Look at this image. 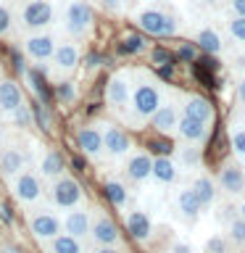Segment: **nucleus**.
Masks as SVG:
<instances>
[{"mask_svg":"<svg viewBox=\"0 0 245 253\" xmlns=\"http://www.w3.org/2000/svg\"><path fill=\"white\" fill-rule=\"evenodd\" d=\"M163 100L166 92L156 77H150L148 71H132V95L124 119H129L132 124H148Z\"/></svg>","mask_w":245,"mask_h":253,"instance_id":"f257e3e1","label":"nucleus"},{"mask_svg":"<svg viewBox=\"0 0 245 253\" xmlns=\"http://www.w3.org/2000/svg\"><path fill=\"white\" fill-rule=\"evenodd\" d=\"M24 221H27L29 235L35 237V243H40V245H47L50 240H55V237L63 232L61 211H55L50 203H47V206L37 203V206L24 209Z\"/></svg>","mask_w":245,"mask_h":253,"instance_id":"f03ea898","label":"nucleus"},{"mask_svg":"<svg viewBox=\"0 0 245 253\" xmlns=\"http://www.w3.org/2000/svg\"><path fill=\"white\" fill-rule=\"evenodd\" d=\"M45 195L50 206L55 211H69V209H77V206H84L87 203V193L82 187V182L77 177H71V174H61L58 179L47 182L45 187Z\"/></svg>","mask_w":245,"mask_h":253,"instance_id":"7ed1b4c3","label":"nucleus"},{"mask_svg":"<svg viewBox=\"0 0 245 253\" xmlns=\"http://www.w3.org/2000/svg\"><path fill=\"white\" fill-rule=\"evenodd\" d=\"M63 29L71 42H82L95 29V11L87 0H69L63 5Z\"/></svg>","mask_w":245,"mask_h":253,"instance_id":"20e7f679","label":"nucleus"},{"mask_svg":"<svg viewBox=\"0 0 245 253\" xmlns=\"http://www.w3.org/2000/svg\"><path fill=\"white\" fill-rule=\"evenodd\" d=\"M45 182L42 177L35 171V166H27L24 171H19L13 179H8V190H11V198L21 209H29V206L42 203L45 198Z\"/></svg>","mask_w":245,"mask_h":253,"instance_id":"39448f33","label":"nucleus"},{"mask_svg":"<svg viewBox=\"0 0 245 253\" xmlns=\"http://www.w3.org/2000/svg\"><path fill=\"white\" fill-rule=\"evenodd\" d=\"M134 24L145 37H174L179 32L177 19L158 5H145L134 13Z\"/></svg>","mask_w":245,"mask_h":253,"instance_id":"423d86ee","label":"nucleus"},{"mask_svg":"<svg viewBox=\"0 0 245 253\" xmlns=\"http://www.w3.org/2000/svg\"><path fill=\"white\" fill-rule=\"evenodd\" d=\"M90 245H122V227L114 219V213L106 211L103 206H90Z\"/></svg>","mask_w":245,"mask_h":253,"instance_id":"0eeeda50","label":"nucleus"},{"mask_svg":"<svg viewBox=\"0 0 245 253\" xmlns=\"http://www.w3.org/2000/svg\"><path fill=\"white\" fill-rule=\"evenodd\" d=\"M100 132H103V156L111 164H122L126 156L134 150V140L129 129H124L116 122H100Z\"/></svg>","mask_w":245,"mask_h":253,"instance_id":"6e6552de","label":"nucleus"},{"mask_svg":"<svg viewBox=\"0 0 245 253\" xmlns=\"http://www.w3.org/2000/svg\"><path fill=\"white\" fill-rule=\"evenodd\" d=\"M213 182H216L219 193L237 201L240 195H245V164H240L235 156L224 158L219 164L216 174H213Z\"/></svg>","mask_w":245,"mask_h":253,"instance_id":"1a4fd4ad","label":"nucleus"},{"mask_svg":"<svg viewBox=\"0 0 245 253\" xmlns=\"http://www.w3.org/2000/svg\"><path fill=\"white\" fill-rule=\"evenodd\" d=\"M79 63H82V47L77 42H58L50 63H47V71H50L53 82H66L77 74Z\"/></svg>","mask_w":245,"mask_h":253,"instance_id":"9d476101","label":"nucleus"},{"mask_svg":"<svg viewBox=\"0 0 245 253\" xmlns=\"http://www.w3.org/2000/svg\"><path fill=\"white\" fill-rule=\"evenodd\" d=\"M129 95H132V71L129 69L114 71L106 82V106L111 114L124 116L126 106H129Z\"/></svg>","mask_w":245,"mask_h":253,"instance_id":"9b49d317","label":"nucleus"},{"mask_svg":"<svg viewBox=\"0 0 245 253\" xmlns=\"http://www.w3.org/2000/svg\"><path fill=\"white\" fill-rule=\"evenodd\" d=\"M119 166H122V169H119L122 177L129 182L132 187H140V185H145V182H150V174H153V153L145 148H134Z\"/></svg>","mask_w":245,"mask_h":253,"instance_id":"f8f14e48","label":"nucleus"},{"mask_svg":"<svg viewBox=\"0 0 245 253\" xmlns=\"http://www.w3.org/2000/svg\"><path fill=\"white\" fill-rule=\"evenodd\" d=\"M55 19V8L50 0H24V5L19 8V24L27 32H42L53 24Z\"/></svg>","mask_w":245,"mask_h":253,"instance_id":"ddd939ff","label":"nucleus"},{"mask_svg":"<svg viewBox=\"0 0 245 253\" xmlns=\"http://www.w3.org/2000/svg\"><path fill=\"white\" fill-rule=\"evenodd\" d=\"M21 47H24V55H27V58L35 63V66L42 69V66H47V63H50L55 47H58V40H55V35H53V32H47V29H42V32H29V35L24 37Z\"/></svg>","mask_w":245,"mask_h":253,"instance_id":"4468645a","label":"nucleus"},{"mask_svg":"<svg viewBox=\"0 0 245 253\" xmlns=\"http://www.w3.org/2000/svg\"><path fill=\"white\" fill-rule=\"evenodd\" d=\"M27 166H32V161H29V153L24 150V145H19V142H13V140H5L3 145H0V177L5 182L13 179L16 174L24 171Z\"/></svg>","mask_w":245,"mask_h":253,"instance_id":"2eb2a0df","label":"nucleus"},{"mask_svg":"<svg viewBox=\"0 0 245 253\" xmlns=\"http://www.w3.org/2000/svg\"><path fill=\"white\" fill-rule=\"evenodd\" d=\"M103 195L111 203V209L126 213L132 209V185L126 182L122 174H108L103 179Z\"/></svg>","mask_w":245,"mask_h":253,"instance_id":"dca6fc26","label":"nucleus"},{"mask_svg":"<svg viewBox=\"0 0 245 253\" xmlns=\"http://www.w3.org/2000/svg\"><path fill=\"white\" fill-rule=\"evenodd\" d=\"M174 137H177L182 145L203 148L205 142H208V137H211V124H203V122H198V119H193V116L182 114L179 122H177V129H174Z\"/></svg>","mask_w":245,"mask_h":253,"instance_id":"f3484780","label":"nucleus"},{"mask_svg":"<svg viewBox=\"0 0 245 253\" xmlns=\"http://www.w3.org/2000/svg\"><path fill=\"white\" fill-rule=\"evenodd\" d=\"M77 148L87 161H100L103 158V132L98 122L82 124L77 129Z\"/></svg>","mask_w":245,"mask_h":253,"instance_id":"a211bd4d","label":"nucleus"},{"mask_svg":"<svg viewBox=\"0 0 245 253\" xmlns=\"http://www.w3.org/2000/svg\"><path fill=\"white\" fill-rule=\"evenodd\" d=\"M190 190L195 193V198L201 201V206H203V211H211V209H216L219 206V198H221V193H219V187H216V182H213V177L208 171H195L193 177H190Z\"/></svg>","mask_w":245,"mask_h":253,"instance_id":"6ab92c4d","label":"nucleus"},{"mask_svg":"<svg viewBox=\"0 0 245 253\" xmlns=\"http://www.w3.org/2000/svg\"><path fill=\"white\" fill-rule=\"evenodd\" d=\"M90 203L84 206H77V209H69V211H61V224H63V232L77 237V240L87 243V235H90Z\"/></svg>","mask_w":245,"mask_h":253,"instance_id":"aec40b11","label":"nucleus"},{"mask_svg":"<svg viewBox=\"0 0 245 253\" xmlns=\"http://www.w3.org/2000/svg\"><path fill=\"white\" fill-rule=\"evenodd\" d=\"M179 108H182L185 116H193V119H198V122H203V124L213 126V122H216V108H213V103L205 98V95H201V92H185L182 100H179Z\"/></svg>","mask_w":245,"mask_h":253,"instance_id":"412c9836","label":"nucleus"},{"mask_svg":"<svg viewBox=\"0 0 245 253\" xmlns=\"http://www.w3.org/2000/svg\"><path fill=\"white\" fill-rule=\"evenodd\" d=\"M171 203H174V211H177V216H179L182 221H187V224H195V221L205 213L203 206H201V201H198L195 193L190 190V185H182V187L174 190Z\"/></svg>","mask_w":245,"mask_h":253,"instance_id":"4be33fe9","label":"nucleus"},{"mask_svg":"<svg viewBox=\"0 0 245 253\" xmlns=\"http://www.w3.org/2000/svg\"><path fill=\"white\" fill-rule=\"evenodd\" d=\"M35 166V171L42 177V182L47 185V182H53V179H58L61 174H66V161H63V156L58 153L55 148H42L37 153V161L32 164Z\"/></svg>","mask_w":245,"mask_h":253,"instance_id":"5701e85b","label":"nucleus"},{"mask_svg":"<svg viewBox=\"0 0 245 253\" xmlns=\"http://www.w3.org/2000/svg\"><path fill=\"white\" fill-rule=\"evenodd\" d=\"M124 224H126V235L134 243H148L156 232V224L145 209H129L124 213Z\"/></svg>","mask_w":245,"mask_h":253,"instance_id":"b1692460","label":"nucleus"},{"mask_svg":"<svg viewBox=\"0 0 245 253\" xmlns=\"http://www.w3.org/2000/svg\"><path fill=\"white\" fill-rule=\"evenodd\" d=\"M182 116V108L177 100H169L166 98L161 103V108L153 114V119H150V126H153L156 134H161V137H171L174 129H177V122Z\"/></svg>","mask_w":245,"mask_h":253,"instance_id":"393cba45","label":"nucleus"},{"mask_svg":"<svg viewBox=\"0 0 245 253\" xmlns=\"http://www.w3.org/2000/svg\"><path fill=\"white\" fill-rule=\"evenodd\" d=\"M179 179V166L169 153H158L153 156V174H150V182L158 187H174Z\"/></svg>","mask_w":245,"mask_h":253,"instance_id":"a878e982","label":"nucleus"},{"mask_svg":"<svg viewBox=\"0 0 245 253\" xmlns=\"http://www.w3.org/2000/svg\"><path fill=\"white\" fill-rule=\"evenodd\" d=\"M24 100L27 98H24L21 84L11 77H0V119H5L16 106H21Z\"/></svg>","mask_w":245,"mask_h":253,"instance_id":"bb28decb","label":"nucleus"},{"mask_svg":"<svg viewBox=\"0 0 245 253\" xmlns=\"http://www.w3.org/2000/svg\"><path fill=\"white\" fill-rule=\"evenodd\" d=\"M171 158L177 161L179 171L195 174V171L203 169V148H198V145H182V142H179Z\"/></svg>","mask_w":245,"mask_h":253,"instance_id":"cd10ccee","label":"nucleus"},{"mask_svg":"<svg viewBox=\"0 0 245 253\" xmlns=\"http://www.w3.org/2000/svg\"><path fill=\"white\" fill-rule=\"evenodd\" d=\"M227 140H229V150L240 164H245V116H235L227 124Z\"/></svg>","mask_w":245,"mask_h":253,"instance_id":"c85d7f7f","label":"nucleus"},{"mask_svg":"<svg viewBox=\"0 0 245 253\" xmlns=\"http://www.w3.org/2000/svg\"><path fill=\"white\" fill-rule=\"evenodd\" d=\"M193 42L201 47V53H208V55H219L224 50V40H221V35L213 27H201L195 32Z\"/></svg>","mask_w":245,"mask_h":253,"instance_id":"c756f323","label":"nucleus"},{"mask_svg":"<svg viewBox=\"0 0 245 253\" xmlns=\"http://www.w3.org/2000/svg\"><path fill=\"white\" fill-rule=\"evenodd\" d=\"M145 50H148V37L142 35V32H126V35H122V40H119V53L126 55V58L140 55Z\"/></svg>","mask_w":245,"mask_h":253,"instance_id":"7c9ffc66","label":"nucleus"},{"mask_svg":"<svg viewBox=\"0 0 245 253\" xmlns=\"http://www.w3.org/2000/svg\"><path fill=\"white\" fill-rule=\"evenodd\" d=\"M45 253H87L84 251V243L77 240V237H71L66 232H61L55 240H50L47 245H42Z\"/></svg>","mask_w":245,"mask_h":253,"instance_id":"2f4dec72","label":"nucleus"},{"mask_svg":"<svg viewBox=\"0 0 245 253\" xmlns=\"http://www.w3.org/2000/svg\"><path fill=\"white\" fill-rule=\"evenodd\" d=\"M221 232L227 235V240H229V245H232V248H237V251H245V221H243L240 216H237V213H235V216L227 221Z\"/></svg>","mask_w":245,"mask_h":253,"instance_id":"473e14b6","label":"nucleus"},{"mask_svg":"<svg viewBox=\"0 0 245 253\" xmlns=\"http://www.w3.org/2000/svg\"><path fill=\"white\" fill-rule=\"evenodd\" d=\"M3 122H11V124H16V126H21V129H24V126H32V124H35V111H32V106L24 100L21 106H16L11 114L3 119Z\"/></svg>","mask_w":245,"mask_h":253,"instance_id":"72a5a7b5","label":"nucleus"},{"mask_svg":"<svg viewBox=\"0 0 245 253\" xmlns=\"http://www.w3.org/2000/svg\"><path fill=\"white\" fill-rule=\"evenodd\" d=\"M201 253H232V245H229L227 235L219 229V232H211V235L203 240Z\"/></svg>","mask_w":245,"mask_h":253,"instance_id":"f704fd0d","label":"nucleus"},{"mask_svg":"<svg viewBox=\"0 0 245 253\" xmlns=\"http://www.w3.org/2000/svg\"><path fill=\"white\" fill-rule=\"evenodd\" d=\"M24 79L29 82L32 92L37 95V103H47V87H45V79L40 74V69H27L24 71Z\"/></svg>","mask_w":245,"mask_h":253,"instance_id":"c9c22d12","label":"nucleus"},{"mask_svg":"<svg viewBox=\"0 0 245 253\" xmlns=\"http://www.w3.org/2000/svg\"><path fill=\"white\" fill-rule=\"evenodd\" d=\"M55 98H58L63 106H71V103L77 100V87L71 79H66V82H55Z\"/></svg>","mask_w":245,"mask_h":253,"instance_id":"e433bc0d","label":"nucleus"},{"mask_svg":"<svg viewBox=\"0 0 245 253\" xmlns=\"http://www.w3.org/2000/svg\"><path fill=\"white\" fill-rule=\"evenodd\" d=\"M227 29H229V37H232L235 42L245 45V16H232L227 24Z\"/></svg>","mask_w":245,"mask_h":253,"instance_id":"4c0bfd02","label":"nucleus"},{"mask_svg":"<svg viewBox=\"0 0 245 253\" xmlns=\"http://www.w3.org/2000/svg\"><path fill=\"white\" fill-rule=\"evenodd\" d=\"M177 58L182 63H195L198 58H201V47H198L195 42H182L177 47Z\"/></svg>","mask_w":245,"mask_h":253,"instance_id":"58836bf2","label":"nucleus"},{"mask_svg":"<svg viewBox=\"0 0 245 253\" xmlns=\"http://www.w3.org/2000/svg\"><path fill=\"white\" fill-rule=\"evenodd\" d=\"M13 29V13L5 3H0V37H8Z\"/></svg>","mask_w":245,"mask_h":253,"instance_id":"ea45409f","label":"nucleus"},{"mask_svg":"<svg viewBox=\"0 0 245 253\" xmlns=\"http://www.w3.org/2000/svg\"><path fill=\"white\" fill-rule=\"evenodd\" d=\"M150 63L158 66V69L171 66V53L166 50V47H153V50H150Z\"/></svg>","mask_w":245,"mask_h":253,"instance_id":"a19ab883","label":"nucleus"},{"mask_svg":"<svg viewBox=\"0 0 245 253\" xmlns=\"http://www.w3.org/2000/svg\"><path fill=\"white\" fill-rule=\"evenodd\" d=\"M166 253H198V251L193 248V243L182 240V237H174L169 243V248H166Z\"/></svg>","mask_w":245,"mask_h":253,"instance_id":"79ce46f5","label":"nucleus"},{"mask_svg":"<svg viewBox=\"0 0 245 253\" xmlns=\"http://www.w3.org/2000/svg\"><path fill=\"white\" fill-rule=\"evenodd\" d=\"M235 100H237V106H240V111L245 114V74H240L235 82Z\"/></svg>","mask_w":245,"mask_h":253,"instance_id":"37998d69","label":"nucleus"},{"mask_svg":"<svg viewBox=\"0 0 245 253\" xmlns=\"http://www.w3.org/2000/svg\"><path fill=\"white\" fill-rule=\"evenodd\" d=\"M98 5L103 8V11H111V13L122 11V0H98Z\"/></svg>","mask_w":245,"mask_h":253,"instance_id":"c03bdc74","label":"nucleus"},{"mask_svg":"<svg viewBox=\"0 0 245 253\" xmlns=\"http://www.w3.org/2000/svg\"><path fill=\"white\" fill-rule=\"evenodd\" d=\"M90 253H124L122 245H92Z\"/></svg>","mask_w":245,"mask_h":253,"instance_id":"a18cd8bd","label":"nucleus"},{"mask_svg":"<svg viewBox=\"0 0 245 253\" xmlns=\"http://www.w3.org/2000/svg\"><path fill=\"white\" fill-rule=\"evenodd\" d=\"M0 253H24V248H19L11 240H0Z\"/></svg>","mask_w":245,"mask_h":253,"instance_id":"49530a36","label":"nucleus"},{"mask_svg":"<svg viewBox=\"0 0 245 253\" xmlns=\"http://www.w3.org/2000/svg\"><path fill=\"white\" fill-rule=\"evenodd\" d=\"M229 11L235 16H245V0H229Z\"/></svg>","mask_w":245,"mask_h":253,"instance_id":"de8ad7c7","label":"nucleus"},{"mask_svg":"<svg viewBox=\"0 0 245 253\" xmlns=\"http://www.w3.org/2000/svg\"><path fill=\"white\" fill-rule=\"evenodd\" d=\"M235 213L245 221V195H240V198L235 201Z\"/></svg>","mask_w":245,"mask_h":253,"instance_id":"09e8293b","label":"nucleus"},{"mask_svg":"<svg viewBox=\"0 0 245 253\" xmlns=\"http://www.w3.org/2000/svg\"><path fill=\"white\" fill-rule=\"evenodd\" d=\"M5 140H8V132H5V122H3V119H0V145H3Z\"/></svg>","mask_w":245,"mask_h":253,"instance_id":"8fccbe9b","label":"nucleus"},{"mask_svg":"<svg viewBox=\"0 0 245 253\" xmlns=\"http://www.w3.org/2000/svg\"><path fill=\"white\" fill-rule=\"evenodd\" d=\"M201 3H203L205 8H216V5H219V0H201Z\"/></svg>","mask_w":245,"mask_h":253,"instance_id":"3c124183","label":"nucleus"},{"mask_svg":"<svg viewBox=\"0 0 245 253\" xmlns=\"http://www.w3.org/2000/svg\"><path fill=\"white\" fill-rule=\"evenodd\" d=\"M150 3H166V0H150Z\"/></svg>","mask_w":245,"mask_h":253,"instance_id":"603ef678","label":"nucleus"}]
</instances>
